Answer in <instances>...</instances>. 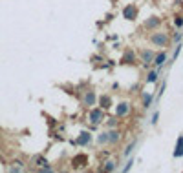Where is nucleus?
Returning a JSON list of instances; mask_svg holds the SVG:
<instances>
[{"instance_id":"13","label":"nucleus","mask_w":183,"mask_h":173,"mask_svg":"<svg viewBox=\"0 0 183 173\" xmlns=\"http://www.w3.org/2000/svg\"><path fill=\"white\" fill-rule=\"evenodd\" d=\"M143 60H145V64H148V62L152 60V53L150 51H145V53H143Z\"/></svg>"},{"instance_id":"8","label":"nucleus","mask_w":183,"mask_h":173,"mask_svg":"<svg viewBox=\"0 0 183 173\" xmlns=\"http://www.w3.org/2000/svg\"><path fill=\"white\" fill-rule=\"evenodd\" d=\"M134 62V53L132 51H126L125 57H123V64H132Z\"/></svg>"},{"instance_id":"4","label":"nucleus","mask_w":183,"mask_h":173,"mask_svg":"<svg viewBox=\"0 0 183 173\" xmlns=\"http://www.w3.org/2000/svg\"><path fill=\"white\" fill-rule=\"evenodd\" d=\"M174 157H183V137L178 139V146L174 150Z\"/></svg>"},{"instance_id":"5","label":"nucleus","mask_w":183,"mask_h":173,"mask_svg":"<svg viewBox=\"0 0 183 173\" xmlns=\"http://www.w3.org/2000/svg\"><path fill=\"white\" fill-rule=\"evenodd\" d=\"M116 113H117V117H125V115L128 113V104H119Z\"/></svg>"},{"instance_id":"17","label":"nucleus","mask_w":183,"mask_h":173,"mask_svg":"<svg viewBox=\"0 0 183 173\" xmlns=\"http://www.w3.org/2000/svg\"><path fill=\"white\" fill-rule=\"evenodd\" d=\"M114 170V162H106V166H105V171H112Z\"/></svg>"},{"instance_id":"16","label":"nucleus","mask_w":183,"mask_h":173,"mask_svg":"<svg viewBox=\"0 0 183 173\" xmlns=\"http://www.w3.org/2000/svg\"><path fill=\"white\" fill-rule=\"evenodd\" d=\"M156 78H158V73H156V71H152L150 75H148V82H156Z\"/></svg>"},{"instance_id":"12","label":"nucleus","mask_w":183,"mask_h":173,"mask_svg":"<svg viewBox=\"0 0 183 173\" xmlns=\"http://www.w3.org/2000/svg\"><path fill=\"white\" fill-rule=\"evenodd\" d=\"M159 18H152V20H148L147 22V27H156V26H158V24H159Z\"/></svg>"},{"instance_id":"19","label":"nucleus","mask_w":183,"mask_h":173,"mask_svg":"<svg viewBox=\"0 0 183 173\" xmlns=\"http://www.w3.org/2000/svg\"><path fill=\"white\" fill-rule=\"evenodd\" d=\"M176 26H178V27H181V26H183V18H181V17H178V18H176Z\"/></svg>"},{"instance_id":"2","label":"nucleus","mask_w":183,"mask_h":173,"mask_svg":"<svg viewBox=\"0 0 183 173\" xmlns=\"http://www.w3.org/2000/svg\"><path fill=\"white\" fill-rule=\"evenodd\" d=\"M90 120H92V124H99V122L103 120V109H94V111H90Z\"/></svg>"},{"instance_id":"1","label":"nucleus","mask_w":183,"mask_h":173,"mask_svg":"<svg viewBox=\"0 0 183 173\" xmlns=\"http://www.w3.org/2000/svg\"><path fill=\"white\" fill-rule=\"evenodd\" d=\"M152 42L156 44V46H165V44L169 42V38L163 33H156V35H152Z\"/></svg>"},{"instance_id":"6","label":"nucleus","mask_w":183,"mask_h":173,"mask_svg":"<svg viewBox=\"0 0 183 173\" xmlns=\"http://www.w3.org/2000/svg\"><path fill=\"white\" fill-rule=\"evenodd\" d=\"M90 139H92V137H90V133H86V131H84V133H81V137H79V141H77V144L84 146V144H88V142H90Z\"/></svg>"},{"instance_id":"18","label":"nucleus","mask_w":183,"mask_h":173,"mask_svg":"<svg viewBox=\"0 0 183 173\" xmlns=\"http://www.w3.org/2000/svg\"><path fill=\"white\" fill-rule=\"evenodd\" d=\"M99 142H101V144H103V142H108V137L105 135V133H103V135L99 137Z\"/></svg>"},{"instance_id":"11","label":"nucleus","mask_w":183,"mask_h":173,"mask_svg":"<svg viewBox=\"0 0 183 173\" xmlns=\"http://www.w3.org/2000/svg\"><path fill=\"white\" fill-rule=\"evenodd\" d=\"M35 162H37V166H40V168H46V159H42V157H35Z\"/></svg>"},{"instance_id":"14","label":"nucleus","mask_w":183,"mask_h":173,"mask_svg":"<svg viewBox=\"0 0 183 173\" xmlns=\"http://www.w3.org/2000/svg\"><path fill=\"white\" fill-rule=\"evenodd\" d=\"M108 135H110V137H108V141L110 142H116L119 139V133H116V131H112V133H108Z\"/></svg>"},{"instance_id":"10","label":"nucleus","mask_w":183,"mask_h":173,"mask_svg":"<svg viewBox=\"0 0 183 173\" xmlns=\"http://www.w3.org/2000/svg\"><path fill=\"white\" fill-rule=\"evenodd\" d=\"M94 102H95V95H94V93H88L86 97H84V104H88V106H92Z\"/></svg>"},{"instance_id":"3","label":"nucleus","mask_w":183,"mask_h":173,"mask_svg":"<svg viewBox=\"0 0 183 173\" xmlns=\"http://www.w3.org/2000/svg\"><path fill=\"white\" fill-rule=\"evenodd\" d=\"M123 15H125V18H126V20H132V18L136 17V9H134L132 6H126L125 11H123Z\"/></svg>"},{"instance_id":"7","label":"nucleus","mask_w":183,"mask_h":173,"mask_svg":"<svg viewBox=\"0 0 183 173\" xmlns=\"http://www.w3.org/2000/svg\"><path fill=\"white\" fill-rule=\"evenodd\" d=\"M165 60H167V55L165 53H159L158 55V57H156V60H154V64L158 66V67H159V66H163L165 64Z\"/></svg>"},{"instance_id":"9","label":"nucleus","mask_w":183,"mask_h":173,"mask_svg":"<svg viewBox=\"0 0 183 173\" xmlns=\"http://www.w3.org/2000/svg\"><path fill=\"white\" fill-rule=\"evenodd\" d=\"M110 104H112V98L108 97V95H105V97H101V106H103V109L110 108Z\"/></svg>"},{"instance_id":"15","label":"nucleus","mask_w":183,"mask_h":173,"mask_svg":"<svg viewBox=\"0 0 183 173\" xmlns=\"http://www.w3.org/2000/svg\"><path fill=\"white\" fill-rule=\"evenodd\" d=\"M152 104V95H145V108H148Z\"/></svg>"}]
</instances>
